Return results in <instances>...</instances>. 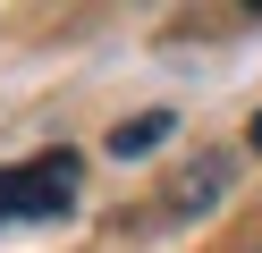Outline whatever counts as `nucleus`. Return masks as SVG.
<instances>
[{
  "label": "nucleus",
  "instance_id": "obj_1",
  "mask_svg": "<svg viewBox=\"0 0 262 253\" xmlns=\"http://www.w3.org/2000/svg\"><path fill=\"white\" fill-rule=\"evenodd\" d=\"M76 202V152H34L0 169V219H59Z\"/></svg>",
  "mask_w": 262,
  "mask_h": 253
},
{
  "label": "nucleus",
  "instance_id": "obj_2",
  "mask_svg": "<svg viewBox=\"0 0 262 253\" xmlns=\"http://www.w3.org/2000/svg\"><path fill=\"white\" fill-rule=\"evenodd\" d=\"M161 135H169V110H144L136 127H119V135H110V152H119V160H136V152H152Z\"/></svg>",
  "mask_w": 262,
  "mask_h": 253
},
{
  "label": "nucleus",
  "instance_id": "obj_3",
  "mask_svg": "<svg viewBox=\"0 0 262 253\" xmlns=\"http://www.w3.org/2000/svg\"><path fill=\"white\" fill-rule=\"evenodd\" d=\"M254 144H262V118H254Z\"/></svg>",
  "mask_w": 262,
  "mask_h": 253
}]
</instances>
